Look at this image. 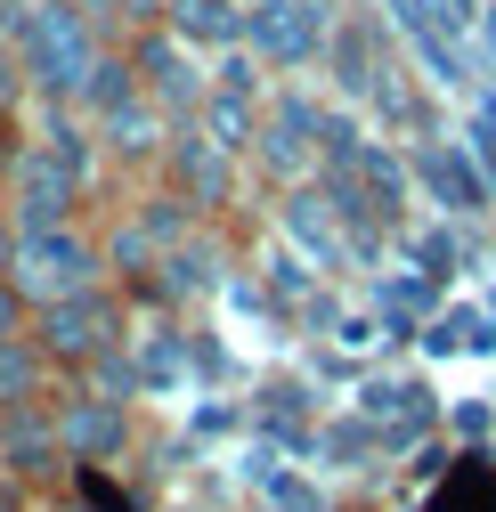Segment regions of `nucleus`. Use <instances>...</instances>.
<instances>
[{
  "instance_id": "1",
  "label": "nucleus",
  "mask_w": 496,
  "mask_h": 512,
  "mask_svg": "<svg viewBox=\"0 0 496 512\" xmlns=\"http://www.w3.org/2000/svg\"><path fill=\"white\" fill-rule=\"evenodd\" d=\"M0 33L25 57L33 106H74L82 82L98 74V57L122 41L90 0H0Z\"/></svg>"
},
{
  "instance_id": "2",
  "label": "nucleus",
  "mask_w": 496,
  "mask_h": 512,
  "mask_svg": "<svg viewBox=\"0 0 496 512\" xmlns=\"http://www.w3.org/2000/svg\"><path fill=\"white\" fill-rule=\"evenodd\" d=\"M9 277L33 309H49V301H74V293L106 285L114 269H106V244L82 220H66V228H25L17 252H9Z\"/></svg>"
},
{
  "instance_id": "3",
  "label": "nucleus",
  "mask_w": 496,
  "mask_h": 512,
  "mask_svg": "<svg viewBox=\"0 0 496 512\" xmlns=\"http://www.w3.org/2000/svg\"><path fill=\"white\" fill-rule=\"evenodd\" d=\"M33 342L49 350V366L57 374H90L98 358H114L122 342V301H114V277L106 285H90V293H74V301H49V309H33Z\"/></svg>"
},
{
  "instance_id": "4",
  "label": "nucleus",
  "mask_w": 496,
  "mask_h": 512,
  "mask_svg": "<svg viewBox=\"0 0 496 512\" xmlns=\"http://www.w3.org/2000/svg\"><path fill=\"white\" fill-rule=\"evenodd\" d=\"M244 171H253V163H244L236 147H220L204 122H179L171 147H163V171H155V179L171 187L179 204H196L204 220H220V212H236V196H244Z\"/></svg>"
},
{
  "instance_id": "5",
  "label": "nucleus",
  "mask_w": 496,
  "mask_h": 512,
  "mask_svg": "<svg viewBox=\"0 0 496 512\" xmlns=\"http://www.w3.org/2000/svg\"><path fill=\"white\" fill-rule=\"evenodd\" d=\"M122 49H131L139 90H147L163 114H179V122H188V114L204 106V90H212V57H204V49H188V41H179L163 17L131 25V33H122Z\"/></svg>"
},
{
  "instance_id": "6",
  "label": "nucleus",
  "mask_w": 496,
  "mask_h": 512,
  "mask_svg": "<svg viewBox=\"0 0 496 512\" xmlns=\"http://www.w3.org/2000/svg\"><path fill=\"white\" fill-rule=\"evenodd\" d=\"M326 33H334V9H318V0H244V49L269 74L326 66Z\"/></svg>"
},
{
  "instance_id": "7",
  "label": "nucleus",
  "mask_w": 496,
  "mask_h": 512,
  "mask_svg": "<svg viewBox=\"0 0 496 512\" xmlns=\"http://www.w3.org/2000/svg\"><path fill=\"white\" fill-rule=\"evenodd\" d=\"M49 415L74 472H106L131 447V391H74V399H49Z\"/></svg>"
},
{
  "instance_id": "8",
  "label": "nucleus",
  "mask_w": 496,
  "mask_h": 512,
  "mask_svg": "<svg viewBox=\"0 0 496 512\" xmlns=\"http://www.w3.org/2000/svg\"><path fill=\"white\" fill-rule=\"evenodd\" d=\"M407 163H415V179L440 196V212H488L496 204V179H488V163L472 155V147H456V139H415L407 147Z\"/></svg>"
},
{
  "instance_id": "9",
  "label": "nucleus",
  "mask_w": 496,
  "mask_h": 512,
  "mask_svg": "<svg viewBox=\"0 0 496 512\" xmlns=\"http://www.w3.org/2000/svg\"><path fill=\"white\" fill-rule=\"evenodd\" d=\"M163 25L204 57H228L244 49V0H163Z\"/></svg>"
},
{
  "instance_id": "10",
  "label": "nucleus",
  "mask_w": 496,
  "mask_h": 512,
  "mask_svg": "<svg viewBox=\"0 0 496 512\" xmlns=\"http://www.w3.org/2000/svg\"><path fill=\"white\" fill-rule=\"evenodd\" d=\"M49 382H57V366H49V350L33 342V326L0 342V415H17V407H49Z\"/></svg>"
},
{
  "instance_id": "11",
  "label": "nucleus",
  "mask_w": 496,
  "mask_h": 512,
  "mask_svg": "<svg viewBox=\"0 0 496 512\" xmlns=\"http://www.w3.org/2000/svg\"><path fill=\"white\" fill-rule=\"evenodd\" d=\"M0 106H9V114H25V106H33V82H25V57H17V41H9V33H0Z\"/></svg>"
},
{
  "instance_id": "12",
  "label": "nucleus",
  "mask_w": 496,
  "mask_h": 512,
  "mask_svg": "<svg viewBox=\"0 0 496 512\" xmlns=\"http://www.w3.org/2000/svg\"><path fill=\"white\" fill-rule=\"evenodd\" d=\"M25 326H33V301L17 293V277H9V269H0V342L25 334Z\"/></svg>"
},
{
  "instance_id": "13",
  "label": "nucleus",
  "mask_w": 496,
  "mask_h": 512,
  "mask_svg": "<svg viewBox=\"0 0 496 512\" xmlns=\"http://www.w3.org/2000/svg\"><path fill=\"white\" fill-rule=\"evenodd\" d=\"M90 9L114 25V33H131V25H147V17H163V0H90Z\"/></svg>"
},
{
  "instance_id": "14",
  "label": "nucleus",
  "mask_w": 496,
  "mask_h": 512,
  "mask_svg": "<svg viewBox=\"0 0 496 512\" xmlns=\"http://www.w3.org/2000/svg\"><path fill=\"white\" fill-rule=\"evenodd\" d=\"M0 512H33V488H17V480H0Z\"/></svg>"
},
{
  "instance_id": "15",
  "label": "nucleus",
  "mask_w": 496,
  "mask_h": 512,
  "mask_svg": "<svg viewBox=\"0 0 496 512\" xmlns=\"http://www.w3.org/2000/svg\"><path fill=\"white\" fill-rule=\"evenodd\" d=\"M66 512H82V504H66Z\"/></svg>"
}]
</instances>
